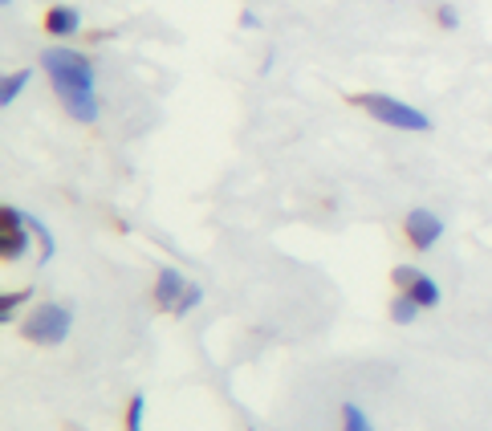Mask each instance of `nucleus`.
Segmentation results:
<instances>
[{
  "label": "nucleus",
  "instance_id": "nucleus-17",
  "mask_svg": "<svg viewBox=\"0 0 492 431\" xmlns=\"http://www.w3.org/2000/svg\"><path fill=\"white\" fill-rule=\"evenodd\" d=\"M436 17H440L444 29H456V25H460V13L452 9V4H440V9H436Z\"/></svg>",
  "mask_w": 492,
  "mask_h": 431
},
{
  "label": "nucleus",
  "instance_id": "nucleus-2",
  "mask_svg": "<svg viewBox=\"0 0 492 431\" xmlns=\"http://www.w3.org/2000/svg\"><path fill=\"white\" fill-rule=\"evenodd\" d=\"M354 102L367 110L375 123L383 126H395V131H411V134H427L431 131V118L423 115V110H415V106L399 102V98L391 94H358Z\"/></svg>",
  "mask_w": 492,
  "mask_h": 431
},
{
  "label": "nucleus",
  "instance_id": "nucleus-7",
  "mask_svg": "<svg viewBox=\"0 0 492 431\" xmlns=\"http://www.w3.org/2000/svg\"><path fill=\"white\" fill-rule=\"evenodd\" d=\"M78 29H82V13L73 4H53L45 13V33L49 37H73Z\"/></svg>",
  "mask_w": 492,
  "mask_h": 431
},
{
  "label": "nucleus",
  "instance_id": "nucleus-11",
  "mask_svg": "<svg viewBox=\"0 0 492 431\" xmlns=\"http://www.w3.org/2000/svg\"><path fill=\"white\" fill-rule=\"evenodd\" d=\"M342 431H375L358 403H342Z\"/></svg>",
  "mask_w": 492,
  "mask_h": 431
},
{
  "label": "nucleus",
  "instance_id": "nucleus-14",
  "mask_svg": "<svg viewBox=\"0 0 492 431\" xmlns=\"http://www.w3.org/2000/svg\"><path fill=\"white\" fill-rule=\"evenodd\" d=\"M25 297H29L25 289L4 293V297H0V322H13V317H17V309H21V301H25Z\"/></svg>",
  "mask_w": 492,
  "mask_h": 431
},
{
  "label": "nucleus",
  "instance_id": "nucleus-9",
  "mask_svg": "<svg viewBox=\"0 0 492 431\" xmlns=\"http://www.w3.org/2000/svg\"><path fill=\"white\" fill-rule=\"evenodd\" d=\"M33 82V70H17V73H9V78L0 82V106H13L21 98V90Z\"/></svg>",
  "mask_w": 492,
  "mask_h": 431
},
{
  "label": "nucleus",
  "instance_id": "nucleus-6",
  "mask_svg": "<svg viewBox=\"0 0 492 431\" xmlns=\"http://www.w3.org/2000/svg\"><path fill=\"white\" fill-rule=\"evenodd\" d=\"M184 289H187V281H184V273L179 269H159V277H155V301L163 309H176L179 306V297H184Z\"/></svg>",
  "mask_w": 492,
  "mask_h": 431
},
{
  "label": "nucleus",
  "instance_id": "nucleus-5",
  "mask_svg": "<svg viewBox=\"0 0 492 431\" xmlns=\"http://www.w3.org/2000/svg\"><path fill=\"white\" fill-rule=\"evenodd\" d=\"M29 237H33V228H29V216L21 208H4V237H0V256L4 261H21V256L29 253Z\"/></svg>",
  "mask_w": 492,
  "mask_h": 431
},
{
  "label": "nucleus",
  "instance_id": "nucleus-18",
  "mask_svg": "<svg viewBox=\"0 0 492 431\" xmlns=\"http://www.w3.org/2000/svg\"><path fill=\"white\" fill-rule=\"evenodd\" d=\"M0 4H4V9H9V4H13V0H0Z\"/></svg>",
  "mask_w": 492,
  "mask_h": 431
},
{
  "label": "nucleus",
  "instance_id": "nucleus-13",
  "mask_svg": "<svg viewBox=\"0 0 492 431\" xmlns=\"http://www.w3.org/2000/svg\"><path fill=\"white\" fill-rule=\"evenodd\" d=\"M200 301H203V289H200V285H187V289H184V297H179V306L171 309V314H176V317H187L195 306H200Z\"/></svg>",
  "mask_w": 492,
  "mask_h": 431
},
{
  "label": "nucleus",
  "instance_id": "nucleus-1",
  "mask_svg": "<svg viewBox=\"0 0 492 431\" xmlns=\"http://www.w3.org/2000/svg\"><path fill=\"white\" fill-rule=\"evenodd\" d=\"M41 70L49 73L53 94L62 98V106L70 110L73 123H98L102 115V102H98V73L94 62H90L82 49H70V45H53V49L41 53Z\"/></svg>",
  "mask_w": 492,
  "mask_h": 431
},
{
  "label": "nucleus",
  "instance_id": "nucleus-15",
  "mask_svg": "<svg viewBox=\"0 0 492 431\" xmlns=\"http://www.w3.org/2000/svg\"><path fill=\"white\" fill-rule=\"evenodd\" d=\"M142 411H147V399L134 395L131 399V411H126V431H142Z\"/></svg>",
  "mask_w": 492,
  "mask_h": 431
},
{
  "label": "nucleus",
  "instance_id": "nucleus-3",
  "mask_svg": "<svg viewBox=\"0 0 492 431\" xmlns=\"http://www.w3.org/2000/svg\"><path fill=\"white\" fill-rule=\"evenodd\" d=\"M70 326H73V309L70 306H62V301H41V306L25 317L21 334H25L29 342H37V346H57V342L70 338Z\"/></svg>",
  "mask_w": 492,
  "mask_h": 431
},
{
  "label": "nucleus",
  "instance_id": "nucleus-8",
  "mask_svg": "<svg viewBox=\"0 0 492 431\" xmlns=\"http://www.w3.org/2000/svg\"><path fill=\"white\" fill-rule=\"evenodd\" d=\"M391 317H395L399 326H411L415 317H419V301H415L407 289H399L395 301H391Z\"/></svg>",
  "mask_w": 492,
  "mask_h": 431
},
{
  "label": "nucleus",
  "instance_id": "nucleus-4",
  "mask_svg": "<svg viewBox=\"0 0 492 431\" xmlns=\"http://www.w3.org/2000/svg\"><path fill=\"white\" fill-rule=\"evenodd\" d=\"M403 232H407V240H411L419 253H427V248L440 245L444 220L436 216V211H427V208H411V211H407V220H403Z\"/></svg>",
  "mask_w": 492,
  "mask_h": 431
},
{
  "label": "nucleus",
  "instance_id": "nucleus-12",
  "mask_svg": "<svg viewBox=\"0 0 492 431\" xmlns=\"http://www.w3.org/2000/svg\"><path fill=\"white\" fill-rule=\"evenodd\" d=\"M29 228H33V237L41 240V261H53V253H57V245H53L49 228H45V220H37V216H29Z\"/></svg>",
  "mask_w": 492,
  "mask_h": 431
},
{
  "label": "nucleus",
  "instance_id": "nucleus-10",
  "mask_svg": "<svg viewBox=\"0 0 492 431\" xmlns=\"http://www.w3.org/2000/svg\"><path fill=\"white\" fill-rule=\"evenodd\" d=\"M407 293L419 301V309H436V306H440V285L431 281V277H423V273H419V281H415Z\"/></svg>",
  "mask_w": 492,
  "mask_h": 431
},
{
  "label": "nucleus",
  "instance_id": "nucleus-16",
  "mask_svg": "<svg viewBox=\"0 0 492 431\" xmlns=\"http://www.w3.org/2000/svg\"><path fill=\"white\" fill-rule=\"evenodd\" d=\"M415 281H419V273H415L411 264H399V269H395V285H399V289H411Z\"/></svg>",
  "mask_w": 492,
  "mask_h": 431
}]
</instances>
